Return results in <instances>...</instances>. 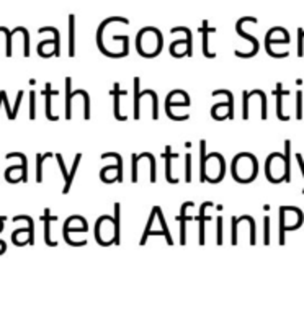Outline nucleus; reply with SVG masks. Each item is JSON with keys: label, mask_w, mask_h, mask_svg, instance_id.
I'll list each match as a JSON object with an SVG mask.
<instances>
[{"label": "nucleus", "mask_w": 304, "mask_h": 335, "mask_svg": "<svg viewBox=\"0 0 304 335\" xmlns=\"http://www.w3.org/2000/svg\"><path fill=\"white\" fill-rule=\"evenodd\" d=\"M289 149L291 142H284V156L280 152L268 156L265 162V174H267L268 181L272 183H280V181H289Z\"/></svg>", "instance_id": "nucleus-1"}, {"label": "nucleus", "mask_w": 304, "mask_h": 335, "mask_svg": "<svg viewBox=\"0 0 304 335\" xmlns=\"http://www.w3.org/2000/svg\"><path fill=\"white\" fill-rule=\"evenodd\" d=\"M115 218L102 216L95 226V237L100 246L108 247L111 244H120V204H115Z\"/></svg>", "instance_id": "nucleus-2"}, {"label": "nucleus", "mask_w": 304, "mask_h": 335, "mask_svg": "<svg viewBox=\"0 0 304 335\" xmlns=\"http://www.w3.org/2000/svg\"><path fill=\"white\" fill-rule=\"evenodd\" d=\"M259 172V164L252 154L242 152V154L236 156L232 160V177L239 183H250L255 180Z\"/></svg>", "instance_id": "nucleus-3"}, {"label": "nucleus", "mask_w": 304, "mask_h": 335, "mask_svg": "<svg viewBox=\"0 0 304 335\" xmlns=\"http://www.w3.org/2000/svg\"><path fill=\"white\" fill-rule=\"evenodd\" d=\"M137 51L144 57H154L157 56L162 49V35L155 28H144L139 31L136 41Z\"/></svg>", "instance_id": "nucleus-4"}, {"label": "nucleus", "mask_w": 304, "mask_h": 335, "mask_svg": "<svg viewBox=\"0 0 304 335\" xmlns=\"http://www.w3.org/2000/svg\"><path fill=\"white\" fill-rule=\"evenodd\" d=\"M303 224V211L293 206L280 208V246L284 244V234L286 231L299 227Z\"/></svg>", "instance_id": "nucleus-5"}, {"label": "nucleus", "mask_w": 304, "mask_h": 335, "mask_svg": "<svg viewBox=\"0 0 304 335\" xmlns=\"http://www.w3.org/2000/svg\"><path fill=\"white\" fill-rule=\"evenodd\" d=\"M226 174V165H224V157L217 152H211L206 156L205 162V172H203L201 181H210V183H217L224 179Z\"/></svg>", "instance_id": "nucleus-6"}, {"label": "nucleus", "mask_w": 304, "mask_h": 335, "mask_svg": "<svg viewBox=\"0 0 304 335\" xmlns=\"http://www.w3.org/2000/svg\"><path fill=\"white\" fill-rule=\"evenodd\" d=\"M20 219H25L28 223V227L26 229H17L15 232L12 234V241L15 246L22 247V246H33V242H35V234H33V219L30 216H17L13 218V221H20Z\"/></svg>", "instance_id": "nucleus-7"}, {"label": "nucleus", "mask_w": 304, "mask_h": 335, "mask_svg": "<svg viewBox=\"0 0 304 335\" xmlns=\"http://www.w3.org/2000/svg\"><path fill=\"white\" fill-rule=\"evenodd\" d=\"M54 157H56V160H58V165H59V169H61V174H63L64 180H65V185H64V188H63V195H67V193H69V190H70V185H72L74 177H75V172H77V169H79V164H80V159H82V154H77V156H75L74 164H72V169H70V170L65 169V164H64L63 156H61V154H54Z\"/></svg>", "instance_id": "nucleus-8"}, {"label": "nucleus", "mask_w": 304, "mask_h": 335, "mask_svg": "<svg viewBox=\"0 0 304 335\" xmlns=\"http://www.w3.org/2000/svg\"><path fill=\"white\" fill-rule=\"evenodd\" d=\"M116 160L118 164L116 165H110V167H105L102 172H100V179H102V181H105V183H111V181H123V167H121V157L116 154Z\"/></svg>", "instance_id": "nucleus-9"}, {"label": "nucleus", "mask_w": 304, "mask_h": 335, "mask_svg": "<svg viewBox=\"0 0 304 335\" xmlns=\"http://www.w3.org/2000/svg\"><path fill=\"white\" fill-rule=\"evenodd\" d=\"M28 172H26V164L13 165L8 167L5 170V180L8 183H17V181H26Z\"/></svg>", "instance_id": "nucleus-10"}, {"label": "nucleus", "mask_w": 304, "mask_h": 335, "mask_svg": "<svg viewBox=\"0 0 304 335\" xmlns=\"http://www.w3.org/2000/svg\"><path fill=\"white\" fill-rule=\"evenodd\" d=\"M87 221L82 216H70L64 224V231L63 234H69V232H87Z\"/></svg>", "instance_id": "nucleus-11"}, {"label": "nucleus", "mask_w": 304, "mask_h": 335, "mask_svg": "<svg viewBox=\"0 0 304 335\" xmlns=\"http://www.w3.org/2000/svg\"><path fill=\"white\" fill-rule=\"evenodd\" d=\"M56 219H58L56 216H51L49 209H44V218H43V221H44V241H46V246H49V247L58 246V242L51 239V223L56 221Z\"/></svg>", "instance_id": "nucleus-12"}, {"label": "nucleus", "mask_w": 304, "mask_h": 335, "mask_svg": "<svg viewBox=\"0 0 304 335\" xmlns=\"http://www.w3.org/2000/svg\"><path fill=\"white\" fill-rule=\"evenodd\" d=\"M54 49H56V40H46V41H41L40 45H38V54L41 57H51L54 56Z\"/></svg>", "instance_id": "nucleus-13"}, {"label": "nucleus", "mask_w": 304, "mask_h": 335, "mask_svg": "<svg viewBox=\"0 0 304 335\" xmlns=\"http://www.w3.org/2000/svg\"><path fill=\"white\" fill-rule=\"evenodd\" d=\"M54 154L53 152H44V154H38L36 156V181L41 183L43 181V164L47 159H53Z\"/></svg>", "instance_id": "nucleus-14"}, {"label": "nucleus", "mask_w": 304, "mask_h": 335, "mask_svg": "<svg viewBox=\"0 0 304 335\" xmlns=\"http://www.w3.org/2000/svg\"><path fill=\"white\" fill-rule=\"evenodd\" d=\"M165 179H167L169 183H177V179H174L172 177V162H170V157H172V149H170V146L165 147Z\"/></svg>", "instance_id": "nucleus-15"}, {"label": "nucleus", "mask_w": 304, "mask_h": 335, "mask_svg": "<svg viewBox=\"0 0 304 335\" xmlns=\"http://www.w3.org/2000/svg\"><path fill=\"white\" fill-rule=\"evenodd\" d=\"M75 17H69V56H75Z\"/></svg>", "instance_id": "nucleus-16"}, {"label": "nucleus", "mask_w": 304, "mask_h": 335, "mask_svg": "<svg viewBox=\"0 0 304 335\" xmlns=\"http://www.w3.org/2000/svg\"><path fill=\"white\" fill-rule=\"evenodd\" d=\"M208 206H211L210 201L203 203L201 209H199V246H203V244H205V211H206Z\"/></svg>", "instance_id": "nucleus-17"}, {"label": "nucleus", "mask_w": 304, "mask_h": 335, "mask_svg": "<svg viewBox=\"0 0 304 335\" xmlns=\"http://www.w3.org/2000/svg\"><path fill=\"white\" fill-rule=\"evenodd\" d=\"M38 33H53V38L56 40V49H54V56L58 57L61 56V38H59V31L58 28H53V26H44V28H40Z\"/></svg>", "instance_id": "nucleus-18"}, {"label": "nucleus", "mask_w": 304, "mask_h": 335, "mask_svg": "<svg viewBox=\"0 0 304 335\" xmlns=\"http://www.w3.org/2000/svg\"><path fill=\"white\" fill-rule=\"evenodd\" d=\"M70 77L65 79V118L70 119V116H72V113H70V103H72V90H70Z\"/></svg>", "instance_id": "nucleus-19"}, {"label": "nucleus", "mask_w": 304, "mask_h": 335, "mask_svg": "<svg viewBox=\"0 0 304 335\" xmlns=\"http://www.w3.org/2000/svg\"><path fill=\"white\" fill-rule=\"evenodd\" d=\"M273 93L277 95V103H278V110H277V114L280 119H283V121H286V119H289L288 116H284V114L282 113V97L283 95H288L289 92H284V90L282 89V84L277 85V90H273Z\"/></svg>", "instance_id": "nucleus-20"}, {"label": "nucleus", "mask_w": 304, "mask_h": 335, "mask_svg": "<svg viewBox=\"0 0 304 335\" xmlns=\"http://www.w3.org/2000/svg\"><path fill=\"white\" fill-rule=\"evenodd\" d=\"M123 93L125 92H120V84H115V92H113V95H115V118L125 121L126 116H121V113H120V97Z\"/></svg>", "instance_id": "nucleus-21"}, {"label": "nucleus", "mask_w": 304, "mask_h": 335, "mask_svg": "<svg viewBox=\"0 0 304 335\" xmlns=\"http://www.w3.org/2000/svg\"><path fill=\"white\" fill-rule=\"evenodd\" d=\"M201 31L205 33V38H203V52H205L206 57H211V59H215V57H216L215 52L208 51V35H210V33H213V31H216V30H215V28H211V30H210V28L206 26V23H205V26L201 28Z\"/></svg>", "instance_id": "nucleus-22"}, {"label": "nucleus", "mask_w": 304, "mask_h": 335, "mask_svg": "<svg viewBox=\"0 0 304 335\" xmlns=\"http://www.w3.org/2000/svg\"><path fill=\"white\" fill-rule=\"evenodd\" d=\"M51 97H53V93H51V84H46V118L56 121L58 116H53V113H51Z\"/></svg>", "instance_id": "nucleus-23"}, {"label": "nucleus", "mask_w": 304, "mask_h": 335, "mask_svg": "<svg viewBox=\"0 0 304 335\" xmlns=\"http://www.w3.org/2000/svg\"><path fill=\"white\" fill-rule=\"evenodd\" d=\"M0 95H2V98H3V107H5V110H7V116H8V119H15V118H17V114L12 112L10 103H8V98H7V92H5V90H0Z\"/></svg>", "instance_id": "nucleus-24"}, {"label": "nucleus", "mask_w": 304, "mask_h": 335, "mask_svg": "<svg viewBox=\"0 0 304 335\" xmlns=\"http://www.w3.org/2000/svg\"><path fill=\"white\" fill-rule=\"evenodd\" d=\"M304 30L299 28L298 30V56L303 57L304 56Z\"/></svg>", "instance_id": "nucleus-25"}, {"label": "nucleus", "mask_w": 304, "mask_h": 335, "mask_svg": "<svg viewBox=\"0 0 304 335\" xmlns=\"http://www.w3.org/2000/svg\"><path fill=\"white\" fill-rule=\"evenodd\" d=\"M0 31H2L3 35L7 36V57H10L12 56V35H13V33L8 31L7 28H3V26L0 28Z\"/></svg>", "instance_id": "nucleus-26"}, {"label": "nucleus", "mask_w": 304, "mask_h": 335, "mask_svg": "<svg viewBox=\"0 0 304 335\" xmlns=\"http://www.w3.org/2000/svg\"><path fill=\"white\" fill-rule=\"evenodd\" d=\"M36 118V93L30 92V119Z\"/></svg>", "instance_id": "nucleus-27"}, {"label": "nucleus", "mask_w": 304, "mask_h": 335, "mask_svg": "<svg viewBox=\"0 0 304 335\" xmlns=\"http://www.w3.org/2000/svg\"><path fill=\"white\" fill-rule=\"evenodd\" d=\"M185 162H187V165H185V169H187V175H185V181H192V174H190V169H192V156L187 154L185 156Z\"/></svg>", "instance_id": "nucleus-28"}, {"label": "nucleus", "mask_w": 304, "mask_h": 335, "mask_svg": "<svg viewBox=\"0 0 304 335\" xmlns=\"http://www.w3.org/2000/svg\"><path fill=\"white\" fill-rule=\"evenodd\" d=\"M263 223H265V239H263V244H265V246H268V244H270V218L268 216L265 218Z\"/></svg>", "instance_id": "nucleus-29"}, {"label": "nucleus", "mask_w": 304, "mask_h": 335, "mask_svg": "<svg viewBox=\"0 0 304 335\" xmlns=\"http://www.w3.org/2000/svg\"><path fill=\"white\" fill-rule=\"evenodd\" d=\"M296 98H298V118L301 119V116H303V93L301 92H298L296 93Z\"/></svg>", "instance_id": "nucleus-30"}, {"label": "nucleus", "mask_w": 304, "mask_h": 335, "mask_svg": "<svg viewBox=\"0 0 304 335\" xmlns=\"http://www.w3.org/2000/svg\"><path fill=\"white\" fill-rule=\"evenodd\" d=\"M217 244H222V218L217 219Z\"/></svg>", "instance_id": "nucleus-31"}, {"label": "nucleus", "mask_w": 304, "mask_h": 335, "mask_svg": "<svg viewBox=\"0 0 304 335\" xmlns=\"http://www.w3.org/2000/svg\"><path fill=\"white\" fill-rule=\"evenodd\" d=\"M5 250H7V244L3 242L2 239H0V255H2V253L5 252Z\"/></svg>", "instance_id": "nucleus-32"}, {"label": "nucleus", "mask_w": 304, "mask_h": 335, "mask_svg": "<svg viewBox=\"0 0 304 335\" xmlns=\"http://www.w3.org/2000/svg\"><path fill=\"white\" fill-rule=\"evenodd\" d=\"M3 223H5V219L0 218V232H2V229H3Z\"/></svg>", "instance_id": "nucleus-33"}, {"label": "nucleus", "mask_w": 304, "mask_h": 335, "mask_svg": "<svg viewBox=\"0 0 304 335\" xmlns=\"http://www.w3.org/2000/svg\"><path fill=\"white\" fill-rule=\"evenodd\" d=\"M303 193H304V190H303Z\"/></svg>", "instance_id": "nucleus-34"}]
</instances>
